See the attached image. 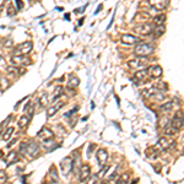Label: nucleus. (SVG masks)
Here are the masks:
<instances>
[{
	"instance_id": "21",
	"label": "nucleus",
	"mask_w": 184,
	"mask_h": 184,
	"mask_svg": "<svg viewBox=\"0 0 184 184\" xmlns=\"http://www.w3.org/2000/svg\"><path fill=\"white\" fill-rule=\"evenodd\" d=\"M166 32V27L165 25H156V26H153V29H152V35L155 36L156 38L163 36Z\"/></svg>"
},
{
	"instance_id": "6",
	"label": "nucleus",
	"mask_w": 184,
	"mask_h": 184,
	"mask_svg": "<svg viewBox=\"0 0 184 184\" xmlns=\"http://www.w3.org/2000/svg\"><path fill=\"white\" fill-rule=\"evenodd\" d=\"M73 169H74V165H73V160H71L70 157H65V158L61 160V162H60V171H61V173H63L65 177L69 174V173L73 172Z\"/></svg>"
},
{
	"instance_id": "40",
	"label": "nucleus",
	"mask_w": 184,
	"mask_h": 184,
	"mask_svg": "<svg viewBox=\"0 0 184 184\" xmlns=\"http://www.w3.org/2000/svg\"><path fill=\"white\" fill-rule=\"evenodd\" d=\"M15 1H16V7H17V10H22L24 9V1H22V0H15Z\"/></svg>"
},
{
	"instance_id": "45",
	"label": "nucleus",
	"mask_w": 184,
	"mask_h": 184,
	"mask_svg": "<svg viewBox=\"0 0 184 184\" xmlns=\"http://www.w3.org/2000/svg\"><path fill=\"white\" fill-rule=\"evenodd\" d=\"M1 132H3V124L0 125V134H1Z\"/></svg>"
},
{
	"instance_id": "23",
	"label": "nucleus",
	"mask_w": 184,
	"mask_h": 184,
	"mask_svg": "<svg viewBox=\"0 0 184 184\" xmlns=\"http://www.w3.org/2000/svg\"><path fill=\"white\" fill-rule=\"evenodd\" d=\"M49 182H52V183H58L59 182V176H58L57 169H55L54 166H52L50 172H49Z\"/></svg>"
},
{
	"instance_id": "22",
	"label": "nucleus",
	"mask_w": 184,
	"mask_h": 184,
	"mask_svg": "<svg viewBox=\"0 0 184 184\" xmlns=\"http://www.w3.org/2000/svg\"><path fill=\"white\" fill-rule=\"evenodd\" d=\"M38 105H39V108H40V109L46 108V107L49 105V98H48L47 93H42V95L38 97Z\"/></svg>"
},
{
	"instance_id": "32",
	"label": "nucleus",
	"mask_w": 184,
	"mask_h": 184,
	"mask_svg": "<svg viewBox=\"0 0 184 184\" xmlns=\"http://www.w3.org/2000/svg\"><path fill=\"white\" fill-rule=\"evenodd\" d=\"M129 179H130V174H129L128 172H125V173H121V174L118 177L117 182L118 183H128Z\"/></svg>"
},
{
	"instance_id": "20",
	"label": "nucleus",
	"mask_w": 184,
	"mask_h": 184,
	"mask_svg": "<svg viewBox=\"0 0 184 184\" xmlns=\"http://www.w3.org/2000/svg\"><path fill=\"white\" fill-rule=\"evenodd\" d=\"M79 85H80V80H79V77L75 76V75H70L69 79H68V88L74 90V88H76Z\"/></svg>"
},
{
	"instance_id": "14",
	"label": "nucleus",
	"mask_w": 184,
	"mask_h": 184,
	"mask_svg": "<svg viewBox=\"0 0 184 184\" xmlns=\"http://www.w3.org/2000/svg\"><path fill=\"white\" fill-rule=\"evenodd\" d=\"M38 138L40 139V140H49V139H53L54 138V134H53V131L50 130V129H48V128H46V127H43L42 129H40L39 131H38Z\"/></svg>"
},
{
	"instance_id": "43",
	"label": "nucleus",
	"mask_w": 184,
	"mask_h": 184,
	"mask_svg": "<svg viewBox=\"0 0 184 184\" xmlns=\"http://www.w3.org/2000/svg\"><path fill=\"white\" fill-rule=\"evenodd\" d=\"M64 16H65V20H69V21H70V15L69 14H65Z\"/></svg>"
},
{
	"instance_id": "38",
	"label": "nucleus",
	"mask_w": 184,
	"mask_h": 184,
	"mask_svg": "<svg viewBox=\"0 0 184 184\" xmlns=\"http://www.w3.org/2000/svg\"><path fill=\"white\" fill-rule=\"evenodd\" d=\"M6 173L4 172V171H0V183H4V182H6Z\"/></svg>"
},
{
	"instance_id": "15",
	"label": "nucleus",
	"mask_w": 184,
	"mask_h": 184,
	"mask_svg": "<svg viewBox=\"0 0 184 184\" xmlns=\"http://www.w3.org/2000/svg\"><path fill=\"white\" fill-rule=\"evenodd\" d=\"M65 106V102H63V101H60V102H57V103H54L53 106H50L49 108H48V110H47V117L48 118H50V117H53L57 112L59 110V109H61Z\"/></svg>"
},
{
	"instance_id": "37",
	"label": "nucleus",
	"mask_w": 184,
	"mask_h": 184,
	"mask_svg": "<svg viewBox=\"0 0 184 184\" xmlns=\"http://www.w3.org/2000/svg\"><path fill=\"white\" fill-rule=\"evenodd\" d=\"M13 44H14V42H13V39H10V38H6V40L4 42V47H6V48L13 47Z\"/></svg>"
},
{
	"instance_id": "1",
	"label": "nucleus",
	"mask_w": 184,
	"mask_h": 184,
	"mask_svg": "<svg viewBox=\"0 0 184 184\" xmlns=\"http://www.w3.org/2000/svg\"><path fill=\"white\" fill-rule=\"evenodd\" d=\"M153 50H155V48H153L152 44L150 43H140L135 47L134 49V53L138 55V57H149L153 53Z\"/></svg>"
},
{
	"instance_id": "3",
	"label": "nucleus",
	"mask_w": 184,
	"mask_h": 184,
	"mask_svg": "<svg viewBox=\"0 0 184 184\" xmlns=\"http://www.w3.org/2000/svg\"><path fill=\"white\" fill-rule=\"evenodd\" d=\"M39 152H40V149H39V144L36 141H31V142H27V147H26V151H25V155L29 158V160H33L36 157L39 156Z\"/></svg>"
},
{
	"instance_id": "19",
	"label": "nucleus",
	"mask_w": 184,
	"mask_h": 184,
	"mask_svg": "<svg viewBox=\"0 0 184 184\" xmlns=\"http://www.w3.org/2000/svg\"><path fill=\"white\" fill-rule=\"evenodd\" d=\"M134 77H135V80H138V82H142V81L147 80V77H149V69H141V70L136 71Z\"/></svg>"
},
{
	"instance_id": "25",
	"label": "nucleus",
	"mask_w": 184,
	"mask_h": 184,
	"mask_svg": "<svg viewBox=\"0 0 184 184\" xmlns=\"http://www.w3.org/2000/svg\"><path fill=\"white\" fill-rule=\"evenodd\" d=\"M158 155H160V151L157 150V146H153L146 150V156L147 157L150 156V158H156Z\"/></svg>"
},
{
	"instance_id": "7",
	"label": "nucleus",
	"mask_w": 184,
	"mask_h": 184,
	"mask_svg": "<svg viewBox=\"0 0 184 184\" xmlns=\"http://www.w3.org/2000/svg\"><path fill=\"white\" fill-rule=\"evenodd\" d=\"M152 29H153V26L151 24H149V22L138 25L134 28V31H135L138 35H140V36H149V35H151L152 33Z\"/></svg>"
},
{
	"instance_id": "44",
	"label": "nucleus",
	"mask_w": 184,
	"mask_h": 184,
	"mask_svg": "<svg viewBox=\"0 0 184 184\" xmlns=\"http://www.w3.org/2000/svg\"><path fill=\"white\" fill-rule=\"evenodd\" d=\"M4 157V155H3V151H0V158H3Z\"/></svg>"
},
{
	"instance_id": "11",
	"label": "nucleus",
	"mask_w": 184,
	"mask_h": 184,
	"mask_svg": "<svg viewBox=\"0 0 184 184\" xmlns=\"http://www.w3.org/2000/svg\"><path fill=\"white\" fill-rule=\"evenodd\" d=\"M129 68H132V69H139V68H144L146 66L147 64V60L144 59V57H138L136 59H132V60H129L128 63Z\"/></svg>"
},
{
	"instance_id": "34",
	"label": "nucleus",
	"mask_w": 184,
	"mask_h": 184,
	"mask_svg": "<svg viewBox=\"0 0 184 184\" xmlns=\"http://www.w3.org/2000/svg\"><path fill=\"white\" fill-rule=\"evenodd\" d=\"M16 13H17V9H15L14 5L11 4V1H10V3L7 4V15H9V16H15Z\"/></svg>"
},
{
	"instance_id": "26",
	"label": "nucleus",
	"mask_w": 184,
	"mask_h": 184,
	"mask_svg": "<svg viewBox=\"0 0 184 184\" xmlns=\"http://www.w3.org/2000/svg\"><path fill=\"white\" fill-rule=\"evenodd\" d=\"M173 108H174V103H173V102H167V103L162 105L160 107L161 112H163V113H169V112L173 110Z\"/></svg>"
},
{
	"instance_id": "5",
	"label": "nucleus",
	"mask_w": 184,
	"mask_h": 184,
	"mask_svg": "<svg viewBox=\"0 0 184 184\" xmlns=\"http://www.w3.org/2000/svg\"><path fill=\"white\" fill-rule=\"evenodd\" d=\"M32 48H33V43L31 42V40H26V42L21 43L20 46H17L15 48V54H17V55H26V54H28L31 52V50H32Z\"/></svg>"
},
{
	"instance_id": "31",
	"label": "nucleus",
	"mask_w": 184,
	"mask_h": 184,
	"mask_svg": "<svg viewBox=\"0 0 184 184\" xmlns=\"http://www.w3.org/2000/svg\"><path fill=\"white\" fill-rule=\"evenodd\" d=\"M14 128L13 127H10V128H7L6 130H5V132H4V135H3V140H5V141H7V140H10V138L13 136V134H14Z\"/></svg>"
},
{
	"instance_id": "42",
	"label": "nucleus",
	"mask_w": 184,
	"mask_h": 184,
	"mask_svg": "<svg viewBox=\"0 0 184 184\" xmlns=\"http://www.w3.org/2000/svg\"><path fill=\"white\" fill-rule=\"evenodd\" d=\"M15 142H16V139H14L13 141H10V144H7V147H10V146H13V145L15 144Z\"/></svg>"
},
{
	"instance_id": "46",
	"label": "nucleus",
	"mask_w": 184,
	"mask_h": 184,
	"mask_svg": "<svg viewBox=\"0 0 184 184\" xmlns=\"http://www.w3.org/2000/svg\"><path fill=\"white\" fill-rule=\"evenodd\" d=\"M0 91H3V88H1V81H0Z\"/></svg>"
},
{
	"instance_id": "13",
	"label": "nucleus",
	"mask_w": 184,
	"mask_h": 184,
	"mask_svg": "<svg viewBox=\"0 0 184 184\" xmlns=\"http://www.w3.org/2000/svg\"><path fill=\"white\" fill-rule=\"evenodd\" d=\"M120 40H121L123 44L132 46V44H138L140 42V38H138L136 36H132V35H123Z\"/></svg>"
},
{
	"instance_id": "29",
	"label": "nucleus",
	"mask_w": 184,
	"mask_h": 184,
	"mask_svg": "<svg viewBox=\"0 0 184 184\" xmlns=\"http://www.w3.org/2000/svg\"><path fill=\"white\" fill-rule=\"evenodd\" d=\"M61 95H63V86H57L55 88H54V92H53V101H55V99H58Z\"/></svg>"
},
{
	"instance_id": "18",
	"label": "nucleus",
	"mask_w": 184,
	"mask_h": 184,
	"mask_svg": "<svg viewBox=\"0 0 184 184\" xmlns=\"http://www.w3.org/2000/svg\"><path fill=\"white\" fill-rule=\"evenodd\" d=\"M149 73H150L151 77H153V79H158V77L162 76L163 70H162V68H161L160 65H152V66L149 69Z\"/></svg>"
},
{
	"instance_id": "33",
	"label": "nucleus",
	"mask_w": 184,
	"mask_h": 184,
	"mask_svg": "<svg viewBox=\"0 0 184 184\" xmlns=\"http://www.w3.org/2000/svg\"><path fill=\"white\" fill-rule=\"evenodd\" d=\"M158 146H160L162 150H166V149L169 147V142H168V140H167L166 138H161V139L158 140Z\"/></svg>"
},
{
	"instance_id": "9",
	"label": "nucleus",
	"mask_w": 184,
	"mask_h": 184,
	"mask_svg": "<svg viewBox=\"0 0 184 184\" xmlns=\"http://www.w3.org/2000/svg\"><path fill=\"white\" fill-rule=\"evenodd\" d=\"M96 157H97V161L99 163V166L101 167H103L107 165V162H108V158H109V153L106 149H99L96 153Z\"/></svg>"
},
{
	"instance_id": "27",
	"label": "nucleus",
	"mask_w": 184,
	"mask_h": 184,
	"mask_svg": "<svg viewBox=\"0 0 184 184\" xmlns=\"http://www.w3.org/2000/svg\"><path fill=\"white\" fill-rule=\"evenodd\" d=\"M6 73H7L9 76H11V77H17L20 75V70L16 66H7L6 68Z\"/></svg>"
},
{
	"instance_id": "17",
	"label": "nucleus",
	"mask_w": 184,
	"mask_h": 184,
	"mask_svg": "<svg viewBox=\"0 0 184 184\" xmlns=\"http://www.w3.org/2000/svg\"><path fill=\"white\" fill-rule=\"evenodd\" d=\"M18 160H20L18 153L16 151H11L10 153H7V156L5 157V163L7 166H11V165H14V163H16Z\"/></svg>"
},
{
	"instance_id": "8",
	"label": "nucleus",
	"mask_w": 184,
	"mask_h": 184,
	"mask_svg": "<svg viewBox=\"0 0 184 184\" xmlns=\"http://www.w3.org/2000/svg\"><path fill=\"white\" fill-rule=\"evenodd\" d=\"M147 3L151 7L158 10V11L166 10L168 7V4H169L168 0H147Z\"/></svg>"
},
{
	"instance_id": "30",
	"label": "nucleus",
	"mask_w": 184,
	"mask_h": 184,
	"mask_svg": "<svg viewBox=\"0 0 184 184\" xmlns=\"http://www.w3.org/2000/svg\"><path fill=\"white\" fill-rule=\"evenodd\" d=\"M165 21H166V15L165 14L157 15L155 18H153V22H155L156 25H165Z\"/></svg>"
},
{
	"instance_id": "4",
	"label": "nucleus",
	"mask_w": 184,
	"mask_h": 184,
	"mask_svg": "<svg viewBox=\"0 0 184 184\" xmlns=\"http://www.w3.org/2000/svg\"><path fill=\"white\" fill-rule=\"evenodd\" d=\"M169 124L174 128L177 131H179L183 127H184V113L182 110H178L176 116L173 117V119L169 121Z\"/></svg>"
},
{
	"instance_id": "10",
	"label": "nucleus",
	"mask_w": 184,
	"mask_h": 184,
	"mask_svg": "<svg viewBox=\"0 0 184 184\" xmlns=\"http://www.w3.org/2000/svg\"><path fill=\"white\" fill-rule=\"evenodd\" d=\"M91 177V168L87 163H84L82 166H81V169H80V173H79V180L81 183H84L86 180H88Z\"/></svg>"
},
{
	"instance_id": "41",
	"label": "nucleus",
	"mask_w": 184,
	"mask_h": 184,
	"mask_svg": "<svg viewBox=\"0 0 184 184\" xmlns=\"http://www.w3.org/2000/svg\"><path fill=\"white\" fill-rule=\"evenodd\" d=\"M95 147H96V146H95L93 144H92V145L90 146V149H87V153H88V155H91V152H92V150H93Z\"/></svg>"
},
{
	"instance_id": "24",
	"label": "nucleus",
	"mask_w": 184,
	"mask_h": 184,
	"mask_svg": "<svg viewBox=\"0 0 184 184\" xmlns=\"http://www.w3.org/2000/svg\"><path fill=\"white\" fill-rule=\"evenodd\" d=\"M24 110H25V114H27L28 117L32 118V116L35 113V105L32 103V102H27Z\"/></svg>"
},
{
	"instance_id": "2",
	"label": "nucleus",
	"mask_w": 184,
	"mask_h": 184,
	"mask_svg": "<svg viewBox=\"0 0 184 184\" xmlns=\"http://www.w3.org/2000/svg\"><path fill=\"white\" fill-rule=\"evenodd\" d=\"M142 95L147 98H153V99H157V101H163L166 98V96L163 95V91L156 88L155 86L152 87H149V88H145L142 91Z\"/></svg>"
},
{
	"instance_id": "28",
	"label": "nucleus",
	"mask_w": 184,
	"mask_h": 184,
	"mask_svg": "<svg viewBox=\"0 0 184 184\" xmlns=\"http://www.w3.org/2000/svg\"><path fill=\"white\" fill-rule=\"evenodd\" d=\"M43 146L47 149V150H53V149H55L58 145L54 142V140L53 139H49V140H44V142H43Z\"/></svg>"
},
{
	"instance_id": "35",
	"label": "nucleus",
	"mask_w": 184,
	"mask_h": 184,
	"mask_svg": "<svg viewBox=\"0 0 184 184\" xmlns=\"http://www.w3.org/2000/svg\"><path fill=\"white\" fill-rule=\"evenodd\" d=\"M108 169H109V166H107V165L103 166V167H102V169L97 173V176H96V177H97V178H103V177L106 176V172H107Z\"/></svg>"
},
{
	"instance_id": "16",
	"label": "nucleus",
	"mask_w": 184,
	"mask_h": 184,
	"mask_svg": "<svg viewBox=\"0 0 184 184\" xmlns=\"http://www.w3.org/2000/svg\"><path fill=\"white\" fill-rule=\"evenodd\" d=\"M29 120H31V117H28L27 114L21 116V117H20V119H18V121H17L18 129H20V130H22V131L26 130L27 127H28V124H29Z\"/></svg>"
},
{
	"instance_id": "12",
	"label": "nucleus",
	"mask_w": 184,
	"mask_h": 184,
	"mask_svg": "<svg viewBox=\"0 0 184 184\" xmlns=\"http://www.w3.org/2000/svg\"><path fill=\"white\" fill-rule=\"evenodd\" d=\"M11 61H13V64H15L16 66H18V65H24L25 66V65L31 63L29 59L26 55H17V54H14L11 57Z\"/></svg>"
},
{
	"instance_id": "36",
	"label": "nucleus",
	"mask_w": 184,
	"mask_h": 184,
	"mask_svg": "<svg viewBox=\"0 0 184 184\" xmlns=\"http://www.w3.org/2000/svg\"><path fill=\"white\" fill-rule=\"evenodd\" d=\"M155 87H156V88H158V90H161V91H163V92L168 90V86H167L165 82H160V84L155 85Z\"/></svg>"
},
{
	"instance_id": "39",
	"label": "nucleus",
	"mask_w": 184,
	"mask_h": 184,
	"mask_svg": "<svg viewBox=\"0 0 184 184\" xmlns=\"http://www.w3.org/2000/svg\"><path fill=\"white\" fill-rule=\"evenodd\" d=\"M26 147H27V142H22V144L21 145H20V152H21V153H24V155H25V151H26Z\"/></svg>"
}]
</instances>
